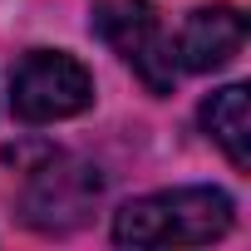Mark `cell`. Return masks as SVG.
Here are the masks:
<instances>
[{"label": "cell", "instance_id": "obj_1", "mask_svg": "<svg viewBox=\"0 0 251 251\" xmlns=\"http://www.w3.org/2000/svg\"><path fill=\"white\" fill-rule=\"evenodd\" d=\"M236 222V202L222 187H168L133 197L113 212L118 246H207L226 236Z\"/></svg>", "mask_w": 251, "mask_h": 251}, {"label": "cell", "instance_id": "obj_2", "mask_svg": "<svg viewBox=\"0 0 251 251\" xmlns=\"http://www.w3.org/2000/svg\"><path fill=\"white\" fill-rule=\"evenodd\" d=\"M94 103V74L64 50H30L10 69V113L20 123H59Z\"/></svg>", "mask_w": 251, "mask_h": 251}, {"label": "cell", "instance_id": "obj_3", "mask_svg": "<svg viewBox=\"0 0 251 251\" xmlns=\"http://www.w3.org/2000/svg\"><path fill=\"white\" fill-rule=\"evenodd\" d=\"M94 35L153 94H173V45L163 35L153 0H99L94 5Z\"/></svg>", "mask_w": 251, "mask_h": 251}, {"label": "cell", "instance_id": "obj_4", "mask_svg": "<svg viewBox=\"0 0 251 251\" xmlns=\"http://www.w3.org/2000/svg\"><path fill=\"white\" fill-rule=\"evenodd\" d=\"M99 197V173L69 158H54L30 173L25 187V222L35 231H74Z\"/></svg>", "mask_w": 251, "mask_h": 251}, {"label": "cell", "instance_id": "obj_5", "mask_svg": "<svg viewBox=\"0 0 251 251\" xmlns=\"http://www.w3.org/2000/svg\"><path fill=\"white\" fill-rule=\"evenodd\" d=\"M246 45V15L236 5H207V10H192L187 25L177 30V54L173 64H182L187 74H212V69H226Z\"/></svg>", "mask_w": 251, "mask_h": 251}, {"label": "cell", "instance_id": "obj_6", "mask_svg": "<svg viewBox=\"0 0 251 251\" xmlns=\"http://www.w3.org/2000/svg\"><path fill=\"white\" fill-rule=\"evenodd\" d=\"M202 128L207 138L231 158V168H251V99L246 84H226L202 99Z\"/></svg>", "mask_w": 251, "mask_h": 251}]
</instances>
